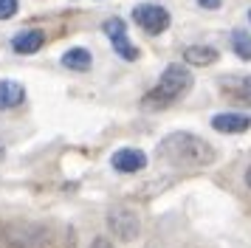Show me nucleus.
Wrapping results in <instances>:
<instances>
[{
  "label": "nucleus",
  "mask_w": 251,
  "mask_h": 248,
  "mask_svg": "<svg viewBox=\"0 0 251 248\" xmlns=\"http://www.w3.org/2000/svg\"><path fill=\"white\" fill-rule=\"evenodd\" d=\"M93 65V56L88 48H71L62 54V68H68V71H91Z\"/></svg>",
  "instance_id": "nucleus-13"
},
{
  "label": "nucleus",
  "mask_w": 251,
  "mask_h": 248,
  "mask_svg": "<svg viewBox=\"0 0 251 248\" xmlns=\"http://www.w3.org/2000/svg\"><path fill=\"white\" fill-rule=\"evenodd\" d=\"M91 248H116V246L107 240V237H96V240L91 243Z\"/></svg>",
  "instance_id": "nucleus-16"
},
{
  "label": "nucleus",
  "mask_w": 251,
  "mask_h": 248,
  "mask_svg": "<svg viewBox=\"0 0 251 248\" xmlns=\"http://www.w3.org/2000/svg\"><path fill=\"white\" fill-rule=\"evenodd\" d=\"M3 155H6V147H3V141H0V161H3Z\"/></svg>",
  "instance_id": "nucleus-19"
},
{
  "label": "nucleus",
  "mask_w": 251,
  "mask_h": 248,
  "mask_svg": "<svg viewBox=\"0 0 251 248\" xmlns=\"http://www.w3.org/2000/svg\"><path fill=\"white\" fill-rule=\"evenodd\" d=\"M249 20H251V9H249Z\"/></svg>",
  "instance_id": "nucleus-20"
},
{
  "label": "nucleus",
  "mask_w": 251,
  "mask_h": 248,
  "mask_svg": "<svg viewBox=\"0 0 251 248\" xmlns=\"http://www.w3.org/2000/svg\"><path fill=\"white\" fill-rule=\"evenodd\" d=\"M133 20H136L138 28H144L147 34L152 37H158L170 28V11L158 6V3H138L136 9H133Z\"/></svg>",
  "instance_id": "nucleus-4"
},
{
  "label": "nucleus",
  "mask_w": 251,
  "mask_h": 248,
  "mask_svg": "<svg viewBox=\"0 0 251 248\" xmlns=\"http://www.w3.org/2000/svg\"><path fill=\"white\" fill-rule=\"evenodd\" d=\"M155 155H158L164 164H170V167H175V169H201V167L215 164L217 152L206 138L178 130V133H170V135L161 138Z\"/></svg>",
  "instance_id": "nucleus-1"
},
{
  "label": "nucleus",
  "mask_w": 251,
  "mask_h": 248,
  "mask_svg": "<svg viewBox=\"0 0 251 248\" xmlns=\"http://www.w3.org/2000/svg\"><path fill=\"white\" fill-rule=\"evenodd\" d=\"M3 243L6 248H48L51 228L31 220H12L3 225Z\"/></svg>",
  "instance_id": "nucleus-3"
},
{
  "label": "nucleus",
  "mask_w": 251,
  "mask_h": 248,
  "mask_svg": "<svg viewBox=\"0 0 251 248\" xmlns=\"http://www.w3.org/2000/svg\"><path fill=\"white\" fill-rule=\"evenodd\" d=\"M231 48L240 59L251 62V34L249 31H234L231 34Z\"/></svg>",
  "instance_id": "nucleus-14"
},
{
  "label": "nucleus",
  "mask_w": 251,
  "mask_h": 248,
  "mask_svg": "<svg viewBox=\"0 0 251 248\" xmlns=\"http://www.w3.org/2000/svg\"><path fill=\"white\" fill-rule=\"evenodd\" d=\"M220 90H223L231 101L251 104V76H226V79H220Z\"/></svg>",
  "instance_id": "nucleus-9"
},
{
  "label": "nucleus",
  "mask_w": 251,
  "mask_h": 248,
  "mask_svg": "<svg viewBox=\"0 0 251 248\" xmlns=\"http://www.w3.org/2000/svg\"><path fill=\"white\" fill-rule=\"evenodd\" d=\"M43 45H46V34L40 28H25V31L12 37V48L17 54H37Z\"/></svg>",
  "instance_id": "nucleus-10"
},
{
  "label": "nucleus",
  "mask_w": 251,
  "mask_h": 248,
  "mask_svg": "<svg viewBox=\"0 0 251 248\" xmlns=\"http://www.w3.org/2000/svg\"><path fill=\"white\" fill-rule=\"evenodd\" d=\"M25 99V88L14 79H3L0 82V110H14L20 107Z\"/></svg>",
  "instance_id": "nucleus-11"
},
{
  "label": "nucleus",
  "mask_w": 251,
  "mask_h": 248,
  "mask_svg": "<svg viewBox=\"0 0 251 248\" xmlns=\"http://www.w3.org/2000/svg\"><path fill=\"white\" fill-rule=\"evenodd\" d=\"M220 3H223V0H198V6H203V9H209V11L220 9Z\"/></svg>",
  "instance_id": "nucleus-17"
},
{
  "label": "nucleus",
  "mask_w": 251,
  "mask_h": 248,
  "mask_svg": "<svg viewBox=\"0 0 251 248\" xmlns=\"http://www.w3.org/2000/svg\"><path fill=\"white\" fill-rule=\"evenodd\" d=\"M110 167L116 172H122V175H133V172H141V169L147 167V155L141 149H136V147H122V149L113 152Z\"/></svg>",
  "instance_id": "nucleus-7"
},
{
  "label": "nucleus",
  "mask_w": 251,
  "mask_h": 248,
  "mask_svg": "<svg viewBox=\"0 0 251 248\" xmlns=\"http://www.w3.org/2000/svg\"><path fill=\"white\" fill-rule=\"evenodd\" d=\"M102 28H104V34H107L110 45H113V51L122 56V59H127V62L138 59V54H141V51L130 43V37H127V25H125V20H122V17H110Z\"/></svg>",
  "instance_id": "nucleus-6"
},
{
  "label": "nucleus",
  "mask_w": 251,
  "mask_h": 248,
  "mask_svg": "<svg viewBox=\"0 0 251 248\" xmlns=\"http://www.w3.org/2000/svg\"><path fill=\"white\" fill-rule=\"evenodd\" d=\"M107 228H110V234H113L116 240L130 243V240L138 237L141 223H138V214L133 212V209H127V206H113V209L107 212Z\"/></svg>",
  "instance_id": "nucleus-5"
},
{
  "label": "nucleus",
  "mask_w": 251,
  "mask_h": 248,
  "mask_svg": "<svg viewBox=\"0 0 251 248\" xmlns=\"http://www.w3.org/2000/svg\"><path fill=\"white\" fill-rule=\"evenodd\" d=\"M212 127H215L217 133H246L251 127V116L246 113H217L215 119H212Z\"/></svg>",
  "instance_id": "nucleus-8"
},
{
  "label": "nucleus",
  "mask_w": 251,
  "mask_h": 248,
  "mask_svg": "<svg viewBox=\"0 0 251 248\" xmlns=\"http://www.w3.org/2000/svg\"><path fill=\"white\" fill-rule=\"evenodd\" d=\"M246 186L251 189V164H249V169H246Z\"/></svg>",
  "instance_id": "nucleus-18"
},
{
  "label": "nucleus",
  "mask_w": 251,
  "mask_h": 248,
  "mask_svg": "<svg viewBox=\"0 0 251 248\" xmlns=\"http://www.w3.org/2000/svg\"><path fill=\"white\" fill-rule=\"evenodd\" d=\"M17 9H20L17 0H0V20H12L17 14Z\"/></svg>",
  "instance_id": "nucleus-15"
},
{
  "label": "nucleus",
  "mask_w": 251,
  "mask_h": 248,
  "mask_svg": "<svg viewBox=\"0 0 251 248\" xmlns=\"http://www.w3.org/2000/svg\"><path fill=\"white\" fill-rule=\"evenodd\" d=\"M217 59H220V54L212 45H189V48H183V62L186 65L206 68V65H215Z\"/></svg>",
  "instance_id": "nucleus-12"
},
{
  "label": "nucleus",
  "mask_w": 251,
  "mask_h": 248,
  "mask_svg": "<svg viewBox=\"0 0 251 248\" xmlns=\"http://www.w3.org/2000/svg\"><path fill=\"white\" fill-rule=\"evenodd\" d=\"M192 88V71L186 65H167L164 68V74L161 79L155 82V88L144 93V99H141V107L144 110H164V107H170L175 101H181L186 93Z\"/></svg>",
  "instance_id": "nucleus-2"
}]
</instances>
